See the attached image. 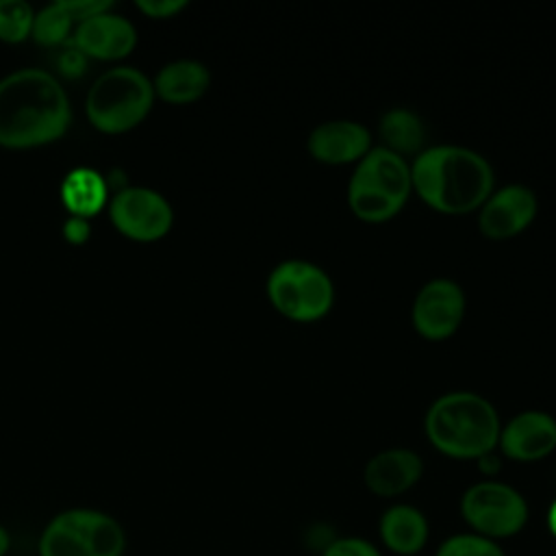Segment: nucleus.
Masks as SVG:
<instances>
[{
    "instance_id": "obj_1",
    "label": "nucleus",
    "mask_w": 556,
    "mask_h": 556,
    "mask_svg": "<svg viewBox=\"0 0 556 556\" xmlns=\"http://www.w3.org/2000/svg\"><path fill=\"white\" fill-rule=\"evenodd\" d=\"M72 124L63 85L41 67H22L0 78V146L39 148L61 139Z\"/></svg>"
},
{
    "instance_id": "obj_2",
    "label": "nucleus",
    "mask_w": 556,
    "mask_h": 556,
    "mask_svg": "<svg viewBox=\"0 0 556 556\" xmlns=\"http://www.w3.org/2000/svg\"><path fill=\"white\" fill-rule=\"evenodd\" d=\"M413 193L441 215H469L495 189V169L484 154L458 143L426 146L410 159Z\"/></svg>"
},
{
    "instance_id": "obj_3",
    "label": "nucleus",
    "mask_w": 556,
    "mask_h": 556,
    "mask_svg": "<svg viewBox=\"0 0 556 556\" xmlns=\"http://www.w3.org/2000/svg\"><path fill=\"white\" fill-rule=\"evenodd\" d=\"M502 419L491 400L476 391H447L424 415L430 445L456 460H478L497 447Z\"/></svg>"
},
{
    "instance_id": "obj_4",
    "label": "nucleus",
    "mask_w": 556,
    "mask_h": 556,
    "mask_svg": "<svg viewBox=\"0 0 556 556\" xmlns=\"http://www.w3.org/2000/svg\"><path fill=\"white\" fill-rule=\"evenodd\" d=\"M410 195V161L378 143L354 165L345 189L348 208L365 224L393 219Z\"/></svg>"
},
{
    "instance_id": "obj_5",
    "label": "nucleus",
    "mask_w": 556,
    "mask_h": 556,
    "mask_svg": "<svg viewBox=\"0 0 556 556\" xmlns=\"http://www.w3.org/2000/svg\"><path fill=\"white\" fill-rule=\"evenodd\" d=\"M152 80L137 67L115 65L102 72L89 87L85 113L93 128L106 135L139 126L154 104Z\"/></svg>"
},
{
    "instance_id": "obj_6",
    "label": "nucleus",
    "mask_w": 556,
    "mask_h": 556,
    "mask_svg": "<svg viewBox=\"0 0 556 556\" xmlns=\"http://www.w3.org/2000/svg\"><path fill=\"white\" fill-rule=\"evenodd\" d=\"M265 295L285 319L313 324L332 311L334 282L328 271L313 261L285 258L267 274Z\"/></svg>"
},
{
    "instance_id": "obj_7",
    "label": "nucleus",
    "mask_w": 556,
    "mask_h": 556,
    "mask_svg": "<svg viewBox=\"0 0 556 556\" xmlns=\"http://www.w3.org/2000/svg\"><path fill=\"white\" fill-rule=\"evenodd\" d=\"M124 549L119 521L93 508L59 513L39 536V556H122Z\"/></svg>"
},
{
    "instance_id": "obj_8",
    "label": "nucleus",
    "mask_w": 556,
    "mask_h": 556,
    "mask_svg": "<svg viewBox=\"0 0 556 556\" xmlns=\"http://www.w3.org/2000/svg\"><path fill=\"white\" fill-rule=\"evenodd\" d=\"M460 515L476 534L497 541L523 530L528 521V502L515 486L486 478L465 489L460 497Z\"/></svg>"
},
{
    "instance_id": "obj_9",
    "label": "nucleus",
    "mask_w": 556,
    "mask_h": 556,
    "mask_svg": "<svg viewBox=\"0 0 556 556\" xmlns=\"http://www.w3.org/2000/svg\"><path fill=\"white\" fill-rule=\"evenodd\" d=\"M106 206L115 230L132 241H159L174 226V208L169 200L150 187H119Z\"/></svg>"
},
{
    "instance_id": "obj_10",
    "label": "nucleus",
    "mask_w": 556,
    "mask_h": 556,
    "mask_svg": "<svg viewBox=\"0 0 556 556\" xmlns=\"http://www.w3.org/2000/svg\"><path fill=\"white\" fill-rule=\"evenodd\" d=\"M467 313L465 289L452 278H432L421 285L410 306L415 332L426 341H445L458 332Z\"/></svg>"
},
{
    "instance_id": "obj_11",
    "label": "nucleus",
    "mask_w": 556,
    "mask_h": 556,
    "mask_svg": "<svg viewBox=\"0 0 556 556\" xmlns=\"http://www.w3.org/2000/svg\"><path fill=\"white\" fill-rule=\"evenodd\" d=\"M539 213L536 193L521 182L495 187L476 211L478 230L491 241H506L532 226Z\"/></svg>"
},
{
    "instance_id": "obj_12",
    "label": "nucleus",
    "mask_w": 556,
    "mask_h": 556,
    "mask_svg": "<svg viewBox=\"0 0 556 556\" xmlns=\"http://www.w3.org/2000/svg\"><path fill=\"white\" fill-rule=\"evenodd\" d=\"M374 148L371 130L356 119L319 122L306 137V152L321 165H356Z\"/></svg>"
},
{
    "instance_id": "obj_13",
    "label": "nucleus",
    "mask_w": 556,
    "mask_h": 556,
    "mask_svg": "<svg viewBox=\"0 0 556 556\" xmlns=\"http://www.w3.org/2000/svg\"><path fill=\"white\" fill-rule=\"evenodd\" d=\"M497 450L517 463H536L556 450V419L539 408H528L502 424Z\"/></svg>"
},
{
    "instance_id": "obj_14",
    "label": "nucleus",
    "mask_w": 556,
    "mask_h": 556,
    "mask_svg": "<svg viewBox=\"0 0 556 556\" xmlns=\"http://www.w3.org/2000/svg\"><path fill=\"white\" fill-rule=\"evenodd\" d=\"M72 46L85 59L119 61L135 50L137 30L128 17L109 9L78 22L72 35Z\"/></svg>"
},
{
    "instance_id": "obj_15",
    "label": "nucleus",
    "mask_w": 556,
    "mask_h": 556,
    "mask_svg": "<svg viewBox=\"0 0 556 556\" xmlns=\"http://www.w3.org/2000/svg\"><path fill=\"white\" fill-rule=\"evenodd\" d=\"M424 473L421 456L410 447H387L374 454L365 469V486L378 497H397L410 491Z\"/></svg>"
},
{
    "instance_id": "obj_16",
    "label": "nucleus",
    "mask_w": 556,
    "mask_h": 556,
    "mask_svg": "<svg viewBox=\"0 0 556 556\" xmlns=\"http://www.w3.org/2000/svg\"><path fill=\"white\" fill-rule=\"evenodd\" d=\"M152 87L154 96L167 104H191L208 91L211 72L202 61L176 59L156 72Z\"/></svg>"
},
{
    "instance_id": "obj_17",
    "label": "nucleus",
    "mask_w": 556,
    "mask_h": 556,
    "mask_svg": "<svg viewBox=\"0 0 556 556\" xmlns=\"http://www.w3.org/2000/svg\"><path fill=\"white\" fill-rule=\"evenodd\" d=\"M382 543L400 556H417L428 541V519L410 504L389 506L378 523Z\"/></svg>"
},
{
    "instance_id": "obj_18",
    "label": "nucleus",
    "mask_w": 556,
    "mask_h": 556,
    "mask_svg": "<svg viewBox=\"0 0 556 556\" xmlns=\"http://www.w3.org/2000/svg\"><path fill=\"white\" fill-rule=\"evenodd\" d=\"M378 146L400 154L402 159L410 161L426 148V124L424 119L406 109L393 106L384 111L376 126Z\"/></svg>"
},
{
    "instance_id": "obj_19",
    "label": "nucleus",
    "mask_w": 556,
    "mask_h": 556,
    "mask_svg": "<svg viewBox=\"0 0 556 556\" xmlns=\"http://www.w3.org/2000/svg\"><path fill=\"white\" fill-rule=\"evenodd\" d=\"M61 202L70 215L91 219L109 204L106 178L91 167H74L61 182Z\"/></svg>"
},
{
    "instance_id": "obj_20",
    "label": "nucleus",
    "mask_w": 556,
    "mask_h": 556,
    "mask_svg": "<svg viewBox=\"0 0 556 556\" xmlns=\"http://www.w3.org/2000/svg\"><path fill=\"white\" fill-rule=\"evenodd\" d=\"M76 28L74 17L67 13L63 0L46 4L43 9L35 11V20H33V33L30 37L46 48H54L65 43L67 39H72Z\"/></svg>"
},
{
    "instance_id": "obj_21",
    "label": "nucleus",
    "mask_w": 556,
    "mask_h": 556,
    "mask_svg": "<svg viewBox=\"0 0 556 556\" xmlns=\"http://www.w3.org/2000/svg\"><path fill=\"white\" fill-rule=\"evenodd\" d=\"M35 11L26 0H0V41L22 43L33 33Z\"/></svg>"
},
{
    "instance_id": "obj_22",
    "label": "nucleus",
    "mask_w": 556,
    "mask_h": 556,
    "mask_svg": "<svg viewBox=\"0 0 556 556\" xmlns=\"http://www.w3.org/2000/svg\"><path fill=\"white\" fill-rule=\"evenodd\" d=\"M437 556H506V554L497 545V541L480 536L476 532H463L445 539L439 545Z\"/></svg>"
},
{
    "instance_id": "obj_23",
    "label": "nucleus",
    "mask_w": 556,
    "mask_h": 556,
    "mask_svg": "<svg viewBox=\"0 0 556 556\" xmlns=\"http://www.w3.org/2000/svg\"><path fill=\"white\" fill-rule=\"evenodd\" d=\"M321 556H380V552L365 539L358 536H343L334 539Z\"/></svg>"
},
{
    "instance_id": "obj_24",
    "label": "nucleus",
    "mask_w": 556,
    "mask_h": 556,
    "mask_svg": "<svg viewBox=\"0 0 556 556\" xmlns=\"http://www.w3.org/2000/svg\"><path fill=\"white\" fill-rule=\"evenodd\" d=\"M187 0H137L135 7L152 20H167L187 9Z\"/></svg>"
},
{
    "instance_id": "obj_25",
    "label": "nucleus",
    "mask_w": 556,
    "mask_h": 556,
    "mask_svg": "<svg viewBox=\"0 0 556 556\" xmlns=\"http://www.w3.org/2000/svg\"><path fill=\"white\" fill-rule=\"evenodd\" d=\"M67 13L74 17V22H83L91 15H98L102 11H109L113 4L106 0H63Z\"/></svg>"
},
{
    "instance_id": "obj_26",
    "label": "nucleus",
    "mask_w": 556,
    "mask_h": 556,
    "mask_svg": "<svg viewBox=\"0 0 556 556\" xmlns=\"http://www.w3.org/2000/svg\"><path fill=\"white\" fill-rule=\"evenodd\" d=\"M91 237V224L89 219L85 217H76V215H70L65 222H63V239L72 245H83L85 241H89Z\"/></svg>"
},
{
    "instance_id": "obj_27",
    "label": "nucleus",
    "mask_w": 556,
    "mask_h": 556,
    "mask_svg": "<svg viewBox=\"0 0 556 556\" xmlns=\"http://www.w3.org/2000/svg\"><path fill=\"white\" fill-rule=\"evenodd\" d=\"M83 63H85V56H83L76 48L65 50L63 56L59 59V67H61L65 74H80Z\"/></svg>"
},
{
    "instance_id": "obj_28",
    "label": "nucleus",
    "mask_w": 556,
    "mask_h": 556,
    "mask_svg": "<svg viewBox=\"0 0 556 556\" xmlns=\"http://www.w3.org/2000/svg\"><path fill=\"white\" fill-rule=\"evenodd\" d=\"M547 528L556 536V500L549 504V510H547Z\"/></svg>"
},
{
    "instance_id": "obj_29",
    "label": "nucleus",
    "mask_w": 556,
    "mask_h": 556,
    "mask_svg": "<svg viewBox=\"0 0 556 556\" xmlns=\"http://www.w3.org/2000/svg\"><path fill=\"white\" fill-rule=\"evenodd\" d=\"M11 547V539H9V532L0 526V556H4Z\"/></svg>"
}]
</instances>
